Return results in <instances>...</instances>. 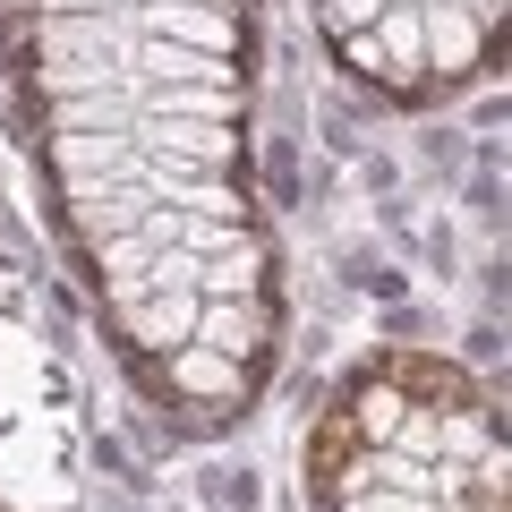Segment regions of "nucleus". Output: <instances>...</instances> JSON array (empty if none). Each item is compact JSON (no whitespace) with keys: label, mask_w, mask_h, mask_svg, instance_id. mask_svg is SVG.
Listing matches in <instances>:
<instances>
[{"label":"nucleus","mask_w":512,"mask_h":512,"mask_svg":"<svg viewBox=\"0 0 512 512\" xmlns=\"http://www.w3.org/2000/svg\"><path fill=\"white\" fill-rule=\"evenodd\" d=\"M376 384L393 402H419V410H470V367L427 359V350H393V359L376 367Z\"/></svg>","instance_id":"1"},{"label":"nucleus","mask_w":512,"mask_h":512,"mask_svg":"<svg viewBox=\"0 0 512 512\" xmlns=\"http://www.w3.org/2000/svg\"><path fill=\"white\" fill-rule=\"evenodd\" d=\"M350 453H359V419H350V410H325L316 436H308V478H316V487H333V478L350 470Z\"/></svg>","instance_id":"2"}]
</instances>
